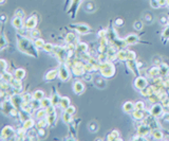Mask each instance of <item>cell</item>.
Segmentation results:
<instances>
[{
	"instance_id": "e0dca14e",
	"label": "cell",
	"mask_w": 169,
	"mask_h": 141,
	"mask_svg": "<svg viewBox=\"0 0 169 141\" xmlns=\"http://www.w3.org/2000/svg\"><path fill=\"white\" fill-rule=\"evenodd\" d=\"M44 98V92L42 90H36L35 92L33 93V99L34 100H37V101H41L42 99Z\"/></svg>"
},
{
	"instance_id": "52a82bcc",
	"label": "cell",
	"mask_w": 169,
	"mask_h": 141,
	"mask_svg": "<svg viewBox=\"0 0 169 141\" xmlns=\"http://www.w3.org/2000/svg\"><path fill=\"white\" fill-rule=\"evenodd\" d=\"M84 85L83 84V82L81 81H76L74 82L73 84V91L74 93H76V95H81V93L84 91Z\"/></svg>"
},
{
	"instance_id": "f1b7e54d",
	"label": "cell",
	"mask_w": 169,
	"mask_h": 141,
	"mask_svg": "<svg viewBox=\"0 0 169 141\" xmlns=\"http://www.w3.org/2000/svg\"><path fill=\"white\" fill-rule=\"evenodd\" d=\"M54 48H55V47H54L52 44H46L42 49H43L44 51H47V52H51V51L54 50Z\"/></svg>"
},
{
	"instance_id": "cb8c5ba5",
	"label": "cell",
	"mask_w": 169,
	"mask_h": 141,
	"mask_svg": "<svg viewBox=\"0 0 169 141\" xmlns=\"http://www.w3.org/2000/svg\"><path fill=\"white\" fill-rule=\"evenodd\" d=\"M34 43H35V46L37 48H43V46L46 45V43L43 41V39L42 38H37V39H34Z\"/></svg>"
},
{
	"instance_id": "7a4b0ae2",
	"label": "cell",
	"mask_w": 169,
	"mask_h": 141,
	"mask_svg": "<svg viewBox=\"0 0 169 141\" xmlns=\"http://www.w3.org/2000/svg\"><path fill=\"white\" fill-rule=\"evenodd\" d=\"M58 78L64 82L68 81L70 79V70L64 63H60V66H59L58 69Z\"/></svg>"
},
{
	"instance_id": "d6986e66",
	"label": "cell",
	"mask_w": 169,
	"mask_h": 141,
	"mask_svg": "<svg viewBox=\"0 0 169 141\" xmlns=\"http://www.w3.org/2000/svg\"><path fill=\"white\" fill-rule=\"evenodd\" d=\"M89 130L91 133H96L98 130V124L95 122V121H92V122L89 123V126H88Z\"/></svg>"
},
{
	"instance_id": "f35d334b",
	"label": "cell",
	"mask_w": 169,
	"mask_h": 141,
	"mask_svg": "<svg viewBox=\"0 0 169 141\" xmlns=\"http://www.w3.org/2000/svg\"><path fill=\"white\" fill-rule=\"evenodd\" d=\"M161 20H162V21H161V22H162L163 24H168V19L166 18L165 16H163L162 18H161Z\"/></svg>"
},
{
	"instance_id": "ffe728a7",
	"label": "cell",
	"mask_w": 169,
	"mask_h": 141,
	"mask_svg": "<svg viewBox=\"0 0 169 141\" xmlns=\"http://www.w3.org/2000/svg\"><path fill=\"white\" fill-rule=\"evenodd\" d=\"M35 125V123H34L33 120H31V119H29V120H27L26 122H24L23 124V128L26 130H32V127Z\"/></svg>"
},
{
	"instance_id": "5b68a950",
	"label": "cell",
	"mask_w": 169,
	"mask_h": 141,
	"mask_svg": "<svg viewBox=\"0 0 169 141\" xmlns=\"http://www.w3.org/2000/svg\"><path fill=\"white\" fill-rule=\"evenodd\" d=\"M76 31L80 34H88V33H91L92 30L88 24H75L74 26Z\"/></svg>"
},
{
	"instance_id": "44dd1931",
	"label": "cell",
	"mask_w": 169,
	"mask_h": 141,
	"mask_svg": "<svg viewBox=\"0 0 169 141\" xmlns=\"http://www.w3.org/2000/svg\"><path fill=\"white\" fill-rule=\"evenodd\" d=\"M118 136H120V134L116 132V130H114V132L108 135V140H122L121 138H118Z\"/></svg>"
},
{
	"instance_id": "4dcf8cb0",
	"label": "cell",
	"mask_w": 169,
	"mask_h": 141,
	"mask_svg": "<svg viewBox=\"0 0 169 141\" xmlns=\"http://www.w3.org/2000/svg\"><path fill=\"white\" fill-rule=\"evenodd\" d=\"M133 27L135 28L138 31H140V30H142V28H143V22L142 21H136V22H134V24H133Z\"/></svg>"
},
{
	"instance_id": "83f0119b",
	"label": "cell",
	"mask_w": 169,
	"mask_h": 141,
	"mask_svg": "<svg viewBox=\"0 0 169 141\" xmlns=\"http://www.w3.org/2000/svg\"><path fill=\"white\" fill-rule=\"evenodd\" d=\"M84 10H86L87 12H93L94 11V4L93 2H88V3L84 6Z\"/></svg>"
},
{
	"instance_id": "603a6c76",
	"label": "cell",
	"mask_w": 169,
	"mask_h": 141,
	"mask_svg": "<svg viewBox=\"0 0 169 141\" xmlns=\"http://www.w3.org/2000/svg\"><path fill=\"white\" fill-rule=\"evenodd\" d=\"M152 136H153V138L156 140H159V139H162L163 138V134L161 130H153V132H152Z\"/></svg>"
},
{
	"instance_id": "3957f363",
	"label": "cell",
	"mask_w": 169,
	"mask_h": 141,
	"mask_svg": "<svg viewBox=\"0 0 169 141\" xmlns=\"http://www.w3.org/2000/svg\"><path fill=\"white\" fill-rule=\"evenodd\" d=\"M14 128L12 126H4L3 130L1 132V139L2 140H6L9 138H11L12 136H14Z\"/></svg>"
},
{
	"instance_id": "4fadbf2b",
	"label": "cell",
	"mask_w": 169,
	"mask_h": 141,
	"mask_svg": "<svg viewBox=\"0 0 169 141\" xmlns=\"http://www.w3.org/2000/svg\"><path fill=\"white\" fill-rule=\"evenodd\" d=\"M59 106H60L63 109L66 110L67 108L70 106V99L69 98H61L60 102H59Z\"/></svg>"
},
{
	"instance_id": "6da1fadb",
	"label": "cell",
	"mask_w": 169,
	"mask_h": 141,
	"mask_svg": "<svg viewBox=\"0 0 169 141\" xmlns=\"http://www.w3.org/2000/svg\"><path fill=\"white\" fill-rule=\"evenodd\" d=\"M18 49L23 53H28L29 55L37 56V47L35 43H32L30 39L26 38L24 36H19L18 38Z\"/></svg>"
},
{
	"instance_id": "836d02e7",
	"label": "cell",
	"mask_w": 169,
	"mask_h": 141,
	"mask_svg": "<svg viewBox=\"0 0 169 141\" xmlns=\"http://www.w3.org/2000/svg\"><path fill=\"white\" fill-rule=\"evenodd\" d=\"M23 15H24V13H23V11H22L21 9H17L16 10V13H15V16H17V17H23Z\"/></svg>"
},
{
	"instance_id": "8fae6325",
	"label": "cell",
	"mask_w": 169,
	"mask_h": 141,
	"mask_svg": "<svg viewBox=\"0 0 169 141\" xmlns=\"http://www.w3.org/2000/svg\"><path fill=\"white\" fill-rule=\"evenodd\" d=\"M57 76H58V70H50L44 78H46L47 81H53Z\"/></svg>"
},
{
	"instance_id": "4316f807",
	"label": "cell",
	"mask_w": 169,
	"mask_h": 141,
	"mask_svg": "<svg viewBox=\"0 0 169 141\" xmlns=\"http://www.w3.org/2000/svg\"><path fill=\"white\" fill-rule=\"evenodd\" d=\"M22 99H23V103H30L33 101V96H32L30 93H26V95L22 96Z\"/></svg>"
},
{
	"instance_id": "30bf717a",
	"label": "cell",
	"mask_w": 169,
	"mask_h": 141,
	"mask_svg": "<svg viewBox=\"0 0 169 141\" xmlns=\"http://www.w3.org/2000/svg\"><path fill=\"white\" fill-rule=\"evenodd\" d=\"M94 85L99 89H104L106 87L107 83H106L105 79L101 78V76H98V78H96L95 80H94Z\"/></svg>"
},
{
	"instance_id": "7bdbcfd3",
	"label": "cell",
	"mask_w": 169,
	"mask_h": 141,
	"mask_svg": "<svg viewBox=\"0 0 169 141\" xmlns=\"http://www.w3.org/2000/svg\"><path fill=\"white\" fill-rule=\"evenodd\" d=\"M168 92H169V91H168Z\"/></svg>"
},
{
	"instance_id": "9a60e30c",
	"label": "cell",
	"mask_w": 169,
	"mask_h": 141,
	"mask_svg": "<svg viewBox=\"0 0 169 141\" xmlns=\"http://www.w3.org/2000/svg\"><path fill=\"white\" fill-rule=\"evenodd\" d=\"M76 50H77V52L79 54H83L87 50H88V45L87 44H84V43H80L78 44L77 46H76Z\"/></svg>"
},
{
	"instance_id": "ba28073f",
	"label": "cell",
	"mask_w": 169,
	"mask_h": 141,
	"mask_svg": "<svg viewBox=\"0 0 169 141\" xmlns=\"http://www.w3.org/2000/svg\"><path fill=\"white\" fill-rule=\"evenodd\" d=\"M134 86H135L138 90H143V89H145L146 86H147V81H146L145 78L140 76V78H138L135 80V82H134Z\"/></svg>"
},
{
	"instance_id": "f546056e",
	"label": "cell",
	"mask_w": 169,
	"mask_h": 141,
	"mask_svg": "<svg viewBox=\"0 0 169 141\" xmlns=\"http://www.w3.org/2000/svg\"><path fill=\"white\" fill-rule=\"evenodd\" d=\"M144 108H145V104H144V102H142V101H138V102L135 104V109L144 110Z\"/></svg>"
},
{
	"instance_id": "484cf974",
	"label": "cell",
	"mask_w": 169,
	"mask_h": 141,
	"mask_svg": "<svg viewBox=\"0 0 169 141\" xmlns=\"http://www.w3.org/2000/svg\"><path fill=\"white\" fill-rule=\"evenodd\" d=\"M144 21L147 22V24H151L153 21V16L150 13H146L144 16Z\"/></svg>"
},
{
	"instance_id": "e575fe53",
	"label": "cell",
	"mask_w": 169,
	"mask_h": 141,
	"mask_svg": "<svg viewBox=\"0 0 169 141\" xmlns=\"http://www.w3.org/2000/svg\"><path fill=\"white\" fill-rule=\"evenodd\" d=\"M163 37H165V38H169V26L166 27L165 30H164L163 32Z\"/></svg>"
},
{
	"instance_id": "277c9868",
	"label": "cell",
	"mask_w": 169,
	"mask_h": 141,
	"mask_svg": "<svg viewBox=\"0 0 169 141\" xmlns=\"http://www.w3.org/2000/svg\"><path fill=\"white\" fill-rule=\"evenodd\" d=\"M36 24H37V18L35 15H31V16L27 19V21L24 22V27L28 30H33L36 27Z\"/></svg>"
},
{
	"instance_id": "b9f144b4",
	"label": "cell",
	"mask_w": 169,
	"mask_h": 141,
	"mask_svg": "<svg viewBox=\"0 0 169 141\" xmlns=\"http://www.w3.org/2000/svg\"><path fill=\"white\" fill-rule=\"evenodd\" d=\"M4 3V0H1V4H3Z\"/></svg>"
},
{
	"instance_id": "8d00e7d4",
	"label": "cell",
	"mask_w": 169,
	"mask_h": 141,
	"mask_svg": "<svg viewBox=\"0 0 169 141\" xmlns=\"http://www.w3.org/2000/svg\"><path fill=\"white\" fill-rule=\"evenodd\" d=\"M6 36L2 35V44H1V49L6 48Z\"/></svg>"
},
{
	"instance_id": "5bb4252c",
	"label": "cell",
	"mask_w": 169,
	"mask_h": 141,
	"mask_svg": "<svg viewBox=\"0 0 169 141\" xmlns=\"http://www.w3.org/2000/svg\"><path fill=\"white\" fill-rule=\"evenodd\" d=\"M126 43L129 44V45H133L135 43H138V35H134V34H130L127 38L125 39Z\"/></svg>"
},
{
	"instance_id": "7402d4cb",
	"label": "cell",
	"mask_w": 169,
	"mask_h": 141,
	"mask_svg": "<svg viewBox=\"0 0 169 141\" xmlns=\"http://www.w3.org/2000/svg\"><path fill=\"white\" fill-rule=\"evenodd\" d=\"M30 35H31L32 38L37 39L40 37V31L37 29H33V30H31V32H30Z\"/></svg>"
},
{
	"instance_id": "ac0fdd59",
	"label": "cell",
	"mask_w": 169,
	"mask_h": 141,
	"mask_svg": "<svg viewBox=\"0 0 169 141\" xmlns=\"http://www.w3.org/2000/svg\"><path fill=\"white\" fill-rule=\"evenodd\" d=\"M15 78L18 79V80H21L26 76V70H23V69H17L16 72H15Z\"/></svg>"
},
{
	"instance_id": "d590c367",
	"label": "cell",
	"mask_w": 169,
	"mask_h": 141,
	"mask_svg": "<svg viewBox=\"0 0 169 141\" xmlns=\"http://www.w3.org/2000/svg\"><path fill=\"white\" fill-rule=\"evenodd\" d=\"M124 24V20L122 18H116L115 19V26H123Z\"/></svg>"
},
{
	"instance_id": "60d3db41",
	"label": "cell",
	"mask_w": 169,
	"mask_h": 141,
	"mask_svg": "<svg viewBox=\"0 0 169 141\" xmlns=\"http://www.w3.org/2000/svg\"><path fill=\"white\" fill-rule=\"evenodd\" d=\"M166 120L169 121V113H167V116H166Z\"/></svg>"
},
{
	"instance_id": "2e32d148",
	"label": "cell",
	"mask_w": 169,
	"mask_h": 141,
	"mask_svg": "<svg viewBox=\"0 0 169 141\" xmlns=\"http://www.w3.org/2000/svg\"><path fill=\"white\" fill-rule=\"evenodd\" d=\"M40 103H41V107H43V108H48L51 105H53L51 98L49 99V98H46V96H44V98L40 101Z\"/></svg>"
},
{
	"instance_id": "74e56055",
	"label": "cell",
	"mask_w": 169,
	"mask_h": 141,
	"mask_svg": "<svg viewBox=\"0 0 169 141\" xmlns=\"http://www.w3.org/2000/svg\"><path fill=\"white\" fill-rule=\"evenodd\" d=\"M1 66H2V72H3V71H6V62L4 61V59H1Z\"/></svg>"
},
{
	"instance_id": "d6a6232c",
	"label": "cell",
	"mask_w": 169,
	"mask_h": 141,
	"mask_svg": "<svg viewBox=\"0 0 169 141\" xmlns=\"http://www.w3.org/2000/svg\"><path fill=\"white\" fill-rule=\"evenodd\" d=\"M75 110H76V109H75V107H74V106H72V105H70V106H69V107L66 109L67 113H71V115H74V113H75Z\"/></svg>"
},
{
	"instance_id": "8992f818",
	"label": "cell",
	"mask_w": 169,
	"mask_h": 141,
	"mask_svg": "<svg viewBox=\"0 0 169 141\" xmlns=\"http://www.w3.org/2000/svg\"><path fill=\"white\" fill-rule=\"evenodd\" d=\"M163 113V107L160 105V104H155L151 107L150 109V116L152 117H161V115Z\"/></svg>"
},
{
	"instance_id": "1f68e13d",
	"label": "cell",
	"mask_w": 169,
	"mask_h": 141,
	"mask_svg": "<svg viewBox=\"0 0 169 141\" xmlns=\"http://www.w3.org/2000/svg\"><path fill=\"white\" fill-rule=\"evenodd\" d=\"M150 4L151 6H153L155 9H159L160 6V3H159V0H150Z\"/></svg>"
},
{
	"instance_id": "9c48e42d",
	"label": "cell",
	"mask_w": 169,
	"mask_h": 141,
	"mask_svg": "<svg viewBox=\"0 0 169 141\" xmlns=\"http://www.w3.org/2000/svg\"><path fill=\"white\" fill-rule=\"evenodd\" d=\"M12 24H13L14 28H16L17 30H19V29H21L24 27V22L22 21V18L21 17H17V16H15L13 18V20H12Z\"/></svg>"
},
{
	"instance_id": "ab89813d",
	"label": "cell",
	"mask_w": 169,
	"mask_h": 141,
	"mask_svg": "<svg viewBox=\"0 0 169 141\" xmlns=\"http://www.w3.org/2000/svg\"><path fill=\"white\" fill-rule=\"evenodd\" d=\"M1 18H2V22H3V21H6V15H2V17H1Z\"/></svg>"
},
{
	"instance_id": "7c38bea8",
	"label": "cell",
	"mask_w": 169,
	"mask_h": 141,
	"mask_svg": "<svg viewBox=\"0 0 169 141\" xmlns=\"http://www.w3.org/2000/svg\"><path fill=\"white\" fill-rule=\"evenodd\" d=\"M123 109L125 113H131L132 110L135 109V105L132 102H126L123 106Z\"/></svg>"
},
{
	"instance_id": "d4e9b609",
	"label": "cell",
	"mask_w": 169,
	"mask_h": 141,
	"mask_svg": "<svg viewBox=\"0 0 169 141\" xmlns=\"http://www.w3.org/2000/svg\"><path fill=\"white\" fill-rule=\"evenodd\" d=\"M37 134H38V138H46L47 137V130L44 127L38 128V130H37Z\"/></svg>"
}]
</instances>
